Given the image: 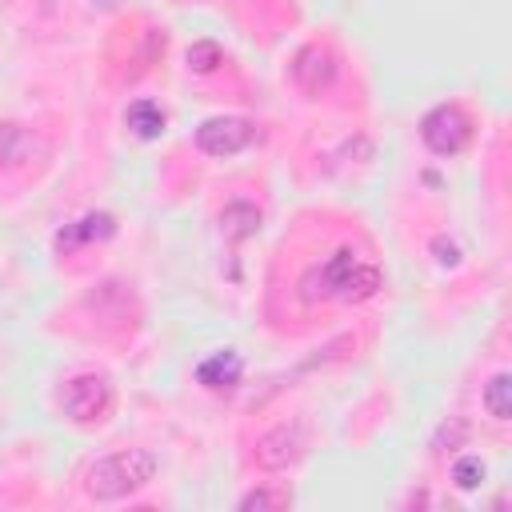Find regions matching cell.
<instances>
[{
	"instance_id": "6da1fadb",
	"label": "cell",
	"mask_w": 512,
	"mask_h": 512,
	"mask_svg": "<svg viewBox=\"0 0 512 512\" xmlns=\"http://www.w3.org/2000/svg\"><path fill=\"white\" fill-rule=\"evenodd\" d=\"M380 288V268L376 264H364L352 248H340L324 268H312L304 280H300V296L308 304L316 300H344V304H360L368 296H376Z\"/></svg>"
},
{
	"instance_id": "7a4b0ae2",
	"label": "cell",
	"mask_w": 512,
	"mask_h": 512,
	"mask_svg": "<svg viewBox=\"0 0 512 512\" xmlns=\"http://www.w3.org/2000/svg\"><path fill=\"white\" fill-rule=\"evenodd\" d=\"M156 480V456L144 448H120L112 456H100L88 476H84V492L92 500H124L132 492H140L144 484Z\"/></svg>"
},
{
	"instance_id": "3957f363",
	"label": "cell",
	"mask_w": 512,
	"mask_h": 512,
	"mask_svg": "<svg viewBox=\"0 0 512 512\" xmlns=\"http://www.w3.org/2000/svg\"><path fill=\"white\" fill-rule=\"evenodd\" d=\"M420 140L436 152V156H456L468 140H472V120L460 104H436L424 120H420Z\"/></svg>"
},
{
	"instance_id": "277c9868",
	"label": "cell",
	"mask_w": 512,
	"mask_h": 512,
	"mask_svg": "<svg viewBox=\"0 0 512 512\" xmlns=\"http://www.w3.org/2000/svg\"><path fill=\"white\" fill-rule=\"evenodd\" d=\"M60 404L76 424H100L112 412V384L104 376H76L68 380Z\"/></svg>"
},
{
	"instance_id": "5b68a950",
	"label": "cell",
	"mask_w": 512,
	"mask_h": 512,
	"mask_svg": "<svg viewBox=\"0 0 512 512\" xmlns=\"http://www.w3.org/2000/svg\"><path fill=\"white\" fill-rule=\"evenodd\" d=\"M256 136L252 120L244 116H212L196 128V148L208 152V156H236L248 140Z\"/></svg>"
},
{
	"instance_id": "8992f818",
	"label": "cell",
	"mask_w": 512,
	"mask_h": 512,
	"mask_svg": "<svg viewBox=\"0 0 512 512\" xmlns=\"http://www.w3.org/2000/svg\"><path fill=\"white\" fill-rule=\"evenodd\" d=\"M340 72V60L328 44H304L296 56H292V80L308 92V96H320L324 88H332Z\"/></svg>"
},
{
	"instance_id": "52a82bcc",
	"label": "cell",
	"mask_w": 512,
	"mask_h": 512,
	"mask_svg": "<svg viewBox=\"0 0 512 512\" xmlns=\"http://www.w3.org/2000/svg\"><path fill=\"white\" fill-rule=\"evenodd\" d=\"M300 452H304V428L300 424H276L272 432H264L256 440V464L268 468V472L288 468Z\"/></svg>"
},
{
	"instance_id": "ba28073f",
	"label": "cell",
	"mask_w": 512,
	"mask_h": 512,
	"mask_svg": "<svg viewBox=\"0 0 512 512\" xmlns=\"http://www.w3.org/2000/svg\"><path fill=\"white\" fill-rule=\"evenodd\" d=\"M240 376H244V360L236 352H216V356L200 360V368H196V380L204 388H236Z\"/></svg>"
},
{
	"instance_id": "9c48e42d",
	"label": "cell",
	"mask_w": 512,
	"mask_h": 512,
	"mask_svg": "<svg viewBox=\"0 0 512 512\" xmlns=\"http://www.w3.org/2000/svg\"><path fill=\"white\" fill-rule=\"evenodd\" d=\"M36 148H40V140H36L28 128H20V124H0V164H4V168L28 164Z\"/></svg>"
},
{
	"instance_id": "30bf717a",
	"label": "cell",
	"mask_w": 512,
	"mask_h": 512,
	"mask_svg": "<svg viewBox=\"0 0 512 512\" xmlns=\"http://www.w3.org/2000/svg\"><path fill=\"white\" fill-rule=\"evenodd\" d=\"M220 228H224L228 240H248L260 228V208L256 204H244V200H232L220 212Z\"/></svg>"
},
{
	"instance_id": "8fae6325",
	"label": "cell",
	"mask_w": 512,
	"mask_h": 512,
	"mask_svg": "<svg viewBox=\"0 0 512 512\" xmlns=\"http://www.w3.org/2000/svg\"><path fill=\"white\" fill-rule=\"evenodd\" d=\"M112 232H116V220H112L108 212H88L84 220L68 224V228L56 236V244L68 248V244H80V240H108Z\"/></svg>"
},
{
	"instance_id": "7c38bea8",
	"label": "cell",
	"mask_w": 512,
	"mask_h": 512,
	"mask_svg": "<svg viewBox=\"0 0 512 512\" xmlns=\"http://www.w3.org/2000/svg\"><path fill=\"white\" fill-rule=\"evenodd\" d=\"M124 124H128L140 140H156V136L164 132V112H160L152 100H136V104H128Z\"/></svg>"
},
{
	"instance_id": "4fadbf2b",
	"label": "cell",
	"mask_w": 512,
	"mask_h": 512,
	"mask_svg": "<svg viewBox=\"0 0 512 512\" xmlns=\"http://www.w3.org/2000/svg\"><path fill=\"white\" fill-rule=\"evenodd\" d=\"M484 408H488L492 420H508L512 416V376L508 372H496L484 384Z\"/></svg>"
},
{
	"instance_id": "5bb4252c",
	"label": "cell",
	"mask_w": 512,
	"mask_h": 512,
	"mask_svg": "<svg viewBox=\"0 0 512 512\" xmlns=\"http://www.w3.org/2000/svg\"><path fill=\"white\" fill-rule=\"evenodd\" d=\"M220 64H224V52H220L216 40H196V44L188 48V68H192V72H216Z\"/></svg>"
},
{
	"instance_id": "9a60e30c",
	"label": "cell",
	"mask_w": 512,
	"mask_h": 512,
	"mask_svg": "<svg viewBox=\"0 0 512 512\" xmlns=\"http://www.w3.org/2000/svg\"><path fill=\"white\" fill-rule=\"evenodd\" d=\"M268 508H288V492L276 488H256L240 500V512H268Z\"/></svg>"
},
{
	"instance_id": "2e32d148",
	"label": "cell",
	"mask_w": 512,
	"mask_h": 512,
	"mask_svg": "<svg viewBox=\"0 0 512 512\" xmlns=\"http://www.w3.org/2000/svg\"><path fill=\"white\" fill-rule=\"evenodd\" d=\"M452 480H456V488H480V480H484V464H480V456H460L456 464H452Z\"/></svg>"
},
{
	"instance_id": "e0dca14e",
	"label": "cell",
	"mask_w": 512,
	"mask_h": 512,
	"mask_svg": "<svg viewBox=\"0 0 512 512\" xmlns=\"http://www.w3.org/2000/svg\"><path fill=\"white\" fill-rule=\"evenodd\" d=\"M432 248L440 252V256H436L440 264H448V268H456V264H460V252H456V244H448L444 236H440V240H432Z\"/></svg>"
}]
</instances>
